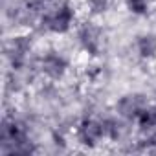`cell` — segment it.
<instances>
[{"label":"cell","instance_id":"1","mask_svg":"<svg viewBox=\"0 0 156 156\" xmlns=\"http://www.w3.org/2000/svg\"><path fill=\"white\" fill-rule=\"evenodd\" d=\"M73 19H75V13H73L72 6H70L68 2H61V4H57L55 8L48 9V11L42 15L41 22H42V26H44L48 31H51V33H66V31L72 28Z\"/></svg>","mask_w":156,"mask_h":156},{"label":"cell","instance_id":"2","mask_svg":"<svg viewBox=\"0 0 156 156\" xmlns=\"http://www.w3.org/2000/svg\"><path fill=\"white\" fill-rule=\"evenodd\" d=\"M77 138H79V141L83 145H87V147H96L98 141L101 138H105L101 121L92 119V118H85L79 123V129H77Z\"/></svg>","mask_w":156,"mask_h":156},{"label":"cell","instance_id":"3","mask_svg":"<svg viewBox=\"0 0 156 156\" xmlns=\"http://www.w3.org/2000/svg\"><path fill=\"white\" fill-rule=\"evenodd\" d=\"M66 68H68L66 59L57 51H50L41 59V70L50 77V79H61V77L66 73Z\"/></svg>","mask_w":156,"mask_h":156},{"label":"cell","instance_id":"4","mask_svg":"<svg viewBox=\"0 0 156 156\" xmlns=\"http://www.w3.org/2000/svg\"><path fill=\"white\" fill-rule=\"evenodd\" d=\"M77 37H79V42L81 46L90 53V55H98L99 50H101V31L92 26V24H83L79 28V33H77Z\"/></svg>","mask_w":156,"mask_h":156},{"label":"cell","instance_id":"5","mask_svg":"<svg viewBox=\"0 0 156 156\" xmlns=\"http://www.w3.org/2000/svg\"><path fill=\"white\" fill-rule=\"evenodd\" d=\"M145 99L143 96L140 94H129V96H123L119 101H118V112L123 116V118H129V119H136L138 114L145 108Z\"/></svg>","mask_w":156,"mask_h":156},{"label":"cell","instance_id":"6","mask_svg":"<svg viewBox=\"0 0 156 156\" xmlns=\"http://www.w3.org/2000/svg\"><path fill=\"white\" fill-rule=\"evenodd\" d=\"M30 46L31 44H30V41L26 37H17V39H13L9 42V46H8V57H9L13 68L19 70L24 64V61L28 57V51H30Z\"/></svg>","mask_w":156,"mask_h":156},{"label":"cell","instance_id":"7","mask_svg":"<svg viewBox=\"0 0 156 156\" xmlns=\"http://www.w3.org/2000/svg\"><path fill=\"white\" fill-rule=\"evenodd\" d=\"M136 50L141 59H152L156 55V35L152 33L140 35L136 41Z\"/></svg>","mask_w":156,"mask_h":156},{"label":"cell","instance_id":"8","mask_svg":"<svg viewBox=\"0 0 156 156\" xmlns=\"http://www.w3.org/2000/svg\"><path fill=\"white\" fill-rule=\"evenodd\" d=\"M136 121H138V125H140L141 130H151V129H154V127H156V107H145V108L138 114Z\"/></svg>","mask_w":156,"mask_h":156},{"label":"cell","instance_id":"9","mask_svg":"<svg viewBox=\"0 0 156 156\" xmlns=\"http://www.w3.org/2000/svg\"><path fill=\"white\" fill-rule=\"evenodd\" d=\"M101 125H103V134H105V138H108V140H118V138H119V123H118L116 119H112V118L103 119Z\"/></svg>","mask_w":156,"mask_h":156},{"label":"cell","instance_id":"10","mask_svg":"<svg viewBox=\"0 0 156 156\" xmlns=\"http://www.w3.org/2000/svg\"><path fill=\"white\" fill-rule=\"evenodd\" d=\"M127 9L134 15H145L149 11V2L147 0H125Z\"/></svg>","mask_w":156,"mask_h":156},{"label":"cell","instance_id":"11","mask_svg":"<svg viewBox=\"0 0 156 156\" xmlns=\"http://www.w3.org/2000/svg\"><path fill=\"white\" fill-rule=\"evenodd\" d=\"M55 2L57 0H26V6L31 11H48V8Z\"/></svg>","mask_w":156,"mask_h":156},{"label":"cell","instance_id":"12","mask_svg":"<svg viewBox=\"0 0 156 156\" xmlns=\"http://www.w3.org/2000/svg\"><path fill=\"white\" fill-rule=\"evenodd\" d=\"M88 8L94 13H105L108 9V0H88Z\"/></svg>","mask_w":156,"mask_h":156}]
</instances>
